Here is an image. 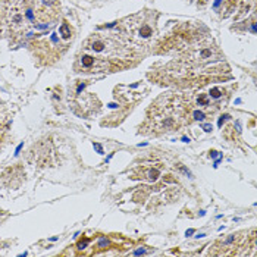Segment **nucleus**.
<instances>
[{
	"label": "nucleus",
	"instance_id": "f257e3e1",
	"mask_svg": "<svg viewBox=\"0 0 257 257\" xmlns=\"http://www.w3.org/2000/svg\"><path fill=\"white\" fill-rule=\"evenodd\" d=\"M81 63L84 68H90V66H93L94 65V57L91 56H82L81 57Z\"/></svg>",
	"mask_w": 257,
	"mask_h": 257
},
{
	"label": "nucleus",
	"instance_id": "f8f14e48",
	"mask_svg": "<svg viewBox=\"0 0 257 257\" xmlns=\"http://www.w3.org/2000/svg\"><path fill=\"white\" fill-rule=\"evenodd\" d=\"M203 128H204V131H212V127H210V125H203Z\"/></svg>",
	"mask_w": 257,
	"mask_h": 257
},
{
	"label": "nucleus",
	"instance_id": "0eeeda50",
	"mask_svg": "<svg viewBox=\"0 0 257 257\" xmlns=\"http://www.w3.org/2000/svg\"><path fill=\"white\" fill-rule=\"evenodd\" d=\"M157 176H159V171H156V169H154V171L150 172V178H151L153 181H154V179H156Z\"/></svg>",
	"mask_w": 257,
	"mask_h": 257
},
{
	"label": "nucleus",
	"instance_id": "4468645a",
	"mask_svg": "<svg viewBox=\"0 0 257 257\" xmlns=\"http://www.w3.org/2000/svg\"><path fill=\"white\" fill-rule=\"evenodd\" d=\"M210 156H212V157H216L217 156V151H215V150H213V151H210Z\"/></svg>",
	"mask_w": 257,
	"mask_h": 257
},
{
	"label": "nucleus",
	"instance_id": "423d86ee",
	"mask_svg": "<svg viewBox=\"0 0 257 257\" xmlns=\"http://www.w3.org/2000/svg\"><path fill=\"white\" fill-rule=\"evenodd\" d=\"M210 96L215 97V99H217V97L220 96V90H219V88H213L212 91H210Z\"/></svg>",
	"mask_w": 257,
	"mask_h": 257
},
{
	"label": "nucleus",
	"instance_id": "2eb2a0df",
	"mask_svg": "<svg viewBox=\"0 0 257 257\" xmlns=\"http://www.w3.org/2000/svg\"><path fill=\"white\" fill-rule=\"evenodd\" d=\"M191 234H194V229H188L187 231V235H191Z\"/></svg>",
	"mask_w": 257,
	"mask_h": 257
},
{
	"label": "nucleus",
	"instance_id": "6e6552de",
	"mask_svg": "<svg viewBox=\"0 0 257 257\" xmlns=\"http://www.w3.org/2000/svg\"><path fill=\"white\" fill-rule=\"evenodd\" d=\"M94 149L97 150V153H100V154H103V147H101L100 144H97V143H94Z\"/></svg>",
	"mask_w": 257,
	"mask_h": 257
},
{
	"label": "nucleus",
	"instance_id": "39448f33",
	"mask_svg": "<svg viewBox=\"0 0 257 257\" xmlns=\"http://www.w3.org/2000/svg\"><path fill=\"white\" fill-rule=\"evenodd\" d=\"M194 119L203 121V119H204V113H203V112H198V110H195V112H194Z\"/></svg>",
	"mask_w": 257,
	"mask_h": 257
},
{
	"label": "nucleus",
	"instance_id": "1a4fd4ad",
	"mask_svg": "<svg viewBox=\"0 0 257 257\" xmlns=\"http://www.w3.org/2000/svg\"><path fill=\"white\" fill-rule=\"evenodd\" d=\"M144 253H145V250H144V248H140V250H137V251H134L135 256H138V254H144Z\"/></svg>",
	"mask_w": 257,
	"mask_h": 257
},
{
	"label": "nucleus",
	"instance_id": "f03ea898",
	"mask_svg": "<svg viewBox=\"0 0 257 257\" xmlns=\"http://www.w3.org/2000/svg\"><path fill=\"white\" fill-rule=\"evenodd\" d=\"M59 32L62 34V37H63V38H69V37H71V30H69L68 24H62V26L59 28Z\"/></svg>",
	"mask_w": 257,
	"mask_h": 257
},
{
	"label": "nucleus",
	"instance_id": "7ed1b4c3",
	"mask_svg": "<svg viewBox=\"0 0 257 257\" xmlns=\"http://www.w3.org/2000/svg\"><path fill=\"white\" fill-rule=\"evenodd\" d=\"M103 47H105V44H103L101 41H94V43H93V47H91V48H93V50H96V52H101V50H103Z\"/></svg>",
	"mask_w": 257,
	"mask_h": 257
},
{
	"label": "nucleus",
	"instance_id": "dca6fc26",
	"mask_svg": "<svg viewBox=\"0 0 257 257\" xmlns=\"http://www.w3.org/2000/svg\"><path fill=\"white\" fill-rule=\"evenodd\" d=\"M219 3H220V0H216V2H215V8H216V6H217Z\"/></svg>",
	"mask_w": 257,
	"mask_h": 257
},
{
	"label": "nucleus",
	"instance_id": "20e7f679",
	"mask_svg": "<svg viewBox=\"0 0 257 257\" xmlns=\"http://www.w3.org/2000/svg\"><path fill=\"white\" fill-rule=\"evenodd\" d=\"M140 34H141L143 37H149L150 34H151V30H150L149 26H144V28H141V31H140Z\"/></svg>",
	"mask_w": 257,
	"mask_h": 257
},
{
	"label": "nucleus",
	"instance_id": "9b49d317",
	"mask_svg": "<svg viewBox=\"0 0 257 257\" xmlns=\"http://www.w3.org/2000/svg\"><path fill=\"white\" fill-rule=\"evenodd\" d=\"M54 2H56V0H43V3H44V4H53Z\"/></svg>",
	"mask_w": 257,
	"mask_h": 257
},
{
	"label": "nucleus",
	"instance_id": "9d476101",
	"mask_svg": "<svg viewBox=\"0 0 257 257\" xmlns=\"http://www.w3.org/2000/svg\"><path fill=\"white\" fill-rule=\"evenodd\" d=\"M87 244H88V241H87V239H85V241H84V242H79V244H78V247H79V248H84V247H85Z\"/></svg>",
	"mask_w": 257,
	"mask_h": 257
},
{
	"label": "nucleus",
	"instance_id": "ddd939ff",
	"mask_svg": "<svg viewBox=\"0 0 257 257\" xmlns=\"http://www.w3.org/2000/svg\"><path fill=\"white\" fill-rule=\"evenodd\" d=\"M22 145H24V144H19V145H18V149H16V153H15V154H18V153L21 151V149H22Z\"/></svg>",
	"mask_w": 257,
	"mask_h": 257
}]
</instances>
